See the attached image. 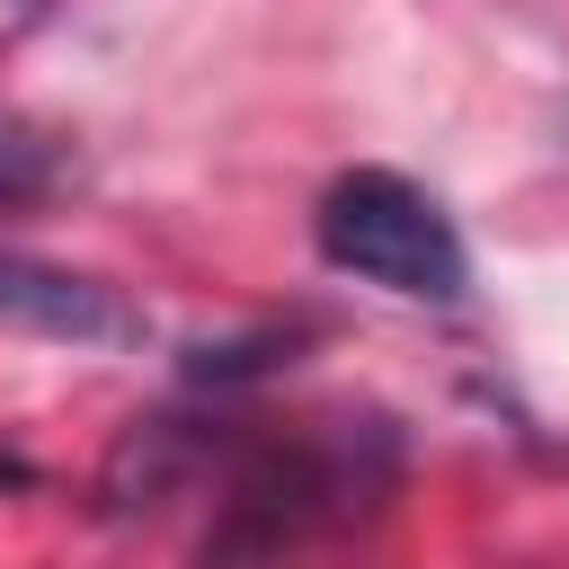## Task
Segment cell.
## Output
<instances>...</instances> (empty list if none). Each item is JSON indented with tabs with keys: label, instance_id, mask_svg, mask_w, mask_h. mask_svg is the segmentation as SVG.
<instances>
[{
	"label": "cell",
	"instance_id": "cell-3",
	"mask_svg": "<svg viewBox=\"0 0 569 569\" xmlns=\"http://www.w3.org/2000/svg\"><path fill=\"white\" fill-rule=\"evenodd\" d=\"M0 329H18V338H62V347H142V338H151L142 302H124V293L98 284V276L18 258V249H0Z\"/></svg>",
	"mask_w": 569,
	"mask_h": 569
},
{
	"label": "cell",
	"instance_id": "cell-4",
	"mask_svg": "<svg viewBox=\"0 0 569 569\" xmlns=\"http://www.w3.org/2000/svg\"><path fill=\"white\" fill-rule=\"evenodd\" d=\"M62 142L44 133V124H27L18 107H0V213L9 204H36V196H53L62 187Z\"/></svg>",
	"mask_w": 569,
	"mask_h": 569
},
{
	"label": "cell",
	"instance_id": "cell-5",
	"mask_svg": "<svg viewBox=\"0 0 569 569\" xmlns=\"http://www.w3.org/2000/svg\"><path fill=\"white\" fill-rule=\"evenodd\" d=\"M27 9H44V0H27Z\"/></svg>",
	"mask_w": 569,
	"mask_h": 569
},
{
	"label": "cell",
	"instance_id": "cell-2",
	"mask_svg": "<svg viewBox=\"0 0 569 569\" xmlns=\"http://www.w3.org/2000/svg\"><path fill=\"white\" fill-rule=\"evenodd\" d=\"M382 453H391L382 436H293L249 453L222 489V525L204 533V569H258L311 542L320 525H347L356 498L382 480Z\"/></svg>",
	"mask_w": 569,
	"mask_h": 569
},
{
	"label": "cell",
	"instance_id": "cell-1",
	"mask_svg": "<svg viewBox=\"0 0 569 569\" xmlns=\"http://www.w3.org/2000/svg\"><path fill=\"white\" fill-rule=\"evenodd\" d=\"M311 240L338 276L382 284L400 302H462L471 293V249H462L453 213L427 187H409L400 169L329 178V196L311 204Z\"/></svg>",
	"mask_w": 569,
	"mask_h": 569
}]
</instances>
